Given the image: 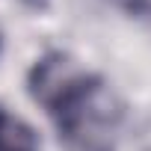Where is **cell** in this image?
Masks as SVG:
<instances>
[{"mask_svg":"<svg viewBox=\"0 0 151 151\" xmlns=\"http://www.w3.org/2000/svg\"><path fill=\"white\" fill-rule=\"evenodd\" d=\"M24 6H30V9H45L47 6V0H21Z\"/></svg>","mask_w":151,"mask_h":151,"instance_id":"4","label":"cell"},{"mask_svg":"<svg viewBox=\"0 0 151 151\" xmlns=\"http://www.w3.org/2000/svg\"><path fill=\"white\" fill-rule=\"evenodd\" d=\"M0 47H3V36H0Z\"/></svg>","mask_w":151,"mask_h":151,"instance_id":"5","label":"cell"},{"mask_svg":"<svg viewBox=\"0 0 151 151\" xmlns=\"http://www.w3.org/2000/svg\"><path fill=\"white\" fill-rule=\"evenodd\" d=\"M27 89L50 116L65 151H116L122 104L110 83L74 56L50 50L36 59Z\"/></svg>","mask_w":151,"mask_h":151,"instance_id":"1","label":"cell"},{"mask_svg":"<svg viewBox=\"0 0 151 151\" xmlns=\"http://www.w3.org/2000/svg\"><path fill=\"white\" fill-rule=\"evenodd\" d=\"M116 9L127 12V15H148L151 12V0H107Z\"/></svg>","mask_w":151,"mask_h":151,"instance_id":"3","label":"cell"},{"mask_svg":"<svg viewBox=\"0 0 151 151\" xmlns=\"http://www.w3.org/2000/svg\"><path fill=\"white\" fill-rule=\"evenodd\" d=\"M0 151H39L36 130L15 113L0 107Z\"/></svg>","mask_w":151,"mask_h":151,"instance_id":"2","label":"cell"}]
</instances>
